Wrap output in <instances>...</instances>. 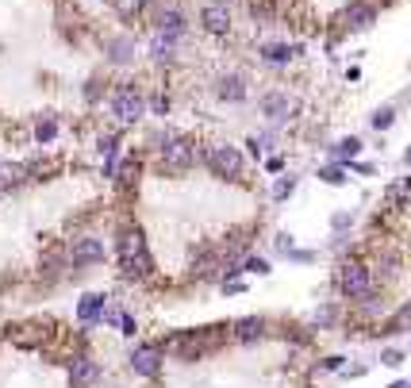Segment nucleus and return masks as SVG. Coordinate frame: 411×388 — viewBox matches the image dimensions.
I'll return each mask as SVG.
<instances>
[{
  "label": "nucleus",
  "instance_id": "nucleus-1",
  "mask_svg": "<svg viewBox=\"0 0 411 388\" xmlns=\"http://www.w3.org/2000/svg\"><path fill=\"white\" fill-rule=\"evenodd\" d=\"M119 265H123L127 277H147L154 269V262H150V254H147V239H142L138 227H127V231L119 234Z\"/></svg>",
  "mask_w": 411,
  "mask_h": 388
},
{
  "label": "nucleus",
  "instance_id": "nucleus-2",
  "mask_svg": "<svg viewBox=\"0 0 411 388\" xmlns=\"http://www.w3.org/2000/svg\"><path fill=\"white\" fill-rule=\"evenodd\" d=\"M208 169L216 177H223V181H242L246 177V162L242 154H238L235 146H227V143H216V146H208Z\"/></svg>",
  "mask_w": 411,
  "mask_h": 388
},
{
  "label": "nucleus",
  "instance_id": "nucleus-3",
  "mask_svg": "<svg viewBox=\"0 0 411 388\" xmlns=\"http://www.w3.org/2000/svg\"><path fill=\"white\" fill-rule=\"evenodd\" d=\"M369 284H373V273L365 269L362 262H346L342 269H338V289H342L350 300H362L365 292H369Z\"/></svg>",
  "mask_w": 411,
  "mask_h": 388
},
{
  "label": "nucleus",
  "instance_id": "nucleus-4",
  "mask_svg": "<svg viewBox=\"0 0 411 388\" xmlns=\"http://www.w3.org/2000/svg\"><path fill=\"white\" fill-rule=\"evenodd\" d=\"M142 112H147V100H142L138 88H119L112 97V116L119 123H135V119H142Z\"/></svg>",
  "mask_w": 411,
  "mask_h": 388
},
{
  "label": "nucleus",
  "instance_id": "nucleus-5",
  "mask_svg": "<svg viewBox=\"0 0 411 388\" xmlns=\"http://www.w3.org/2000/svg\"><path fill=\"white\" fill-rule=\"evenodd\" d=\"M377 23V4L373 0H350L342 8V27L346 31H365Z\"/></svg>",
  "mask_w": 411,
  "mask_h": 388
},
{
  "label": "nucleus",
  "instance_id": "nucleus-6",
  "mask_svg": "<svg viewBox=\"0 0 411 388\" xmlns=\"http://www.w3.org/2000/svg\"><path fill=\"white\" fill-rule=\"evenodd\" d=\"M192 158H196V150H192L188 138H169V143L162 146V165H166V169H188Z\"/></svg>",
  "mask_w": 411,
  "mask_h": 388
},
{
  "label": "nucleus",
  "instance_id": "nucleus-7",
  "mask_svg": "<svg viewBox=\"0 0 411 388\" xmlns=\"http://www.w3.org/2000/svg\"><path fill=\"white\" fill-rule=\"evenodd\" d=\"M200 23H204L208 35H227L231 31V12H227V4H204V12H200Z\"/></svg>",
  "mask_w": 411,
  "mask_h": 388
},
{
  "label": "nucleus",
  "instance_id": "nucleus-8",
  "mask_svg": "<svg viewBox=\"0 0 411 388\" xmlns=\"http://www.w3.org/2000/svg\"><path fill=\"white\" fill-rule=\"evenodd\" d=\"M92 262H104V243L100 239H77L73 243V265H92Z\"/></svg>",
  "mask_w": 411,
  "mask_h": 388
},
{
  "label": "nucleus",
  "instance_id": "nucleus-9",
  "mask_svg": "<svg viewBox=\"0 0 411 388\" xmlns=\"http://www.w3.org/2000/svg\"><path fill=\"white\" fill-rule=\"evenodd\" d=\"M158 365H162V350L158 346H138L135 358H131V369H135L138 377H154Z\"/></svg>",
  "mask_w": 411,
  "mask_h": 388
},
{
  "label": "nucleus",
  "instance_id": "nucleus-10",
  "mask_svg": "<svg viewBox=\"0 0 411 388\" xmlns=\"http://www.w3.org/2000/svg\"><path fill=\"white\" fill-rule=\"evenodd\" d=\"M216 97L227 100V104H238V100H246V81L238 77V73H227V77H219Z\"/></svg>",
  "mask_w": 411,
  "mask_h": 388
},
{
  "label": "nucleus",
  "instance_id": "nucleus-11",
  "mask_svg": "<svg viewBox=\"0 0 411 388\" xmlns=\"http://www.w3.org/2000/svg\"><path fill=\"white\" fill-rule=\"evenodd\" d=\"M97 377H100V369H97V361H92V358H77V361H73V373H69L73 388H88Z\"/></svg>",
  "mask_w": 411,
  "mask_h": 388
},
{
  "label": "nucleus",
  "instance_id": "nucleus-12",
  "mask_svg": "<svg viewBox=\"0 0 411 388\" xmlns=\"http://www.w3.org/2000/svg\"><path fill=\"white\" fill-rule=\"evenodd\" d=\"M173 50H177L173 35H162V31H158L154 39H150V58L154 62H173Z\"/></svg>",
  "mask_w": 411,
  "mask_h": 388
},
{
  "label": "nucleus",
  "instance_id": "nucleus-13",
  "mask_svg": "<svg viewBox=\"0 0 411 388\" xmlns=\"http://www.w3.org/2000/svg\"><path fill=\"white\" fill-rule=\"evenodd\" d=\"M262 335H265V319H258V315L235 323V339L238 342H254V339H262Z\"/></svg>",
  "mask_w": 411,
  "mask_h": 388
},
{
  "label": "nucleus",
  "instance_id": "nucleus-14",
  "mask_svg": "<svg viewBox=\"0 0 411 388\" xmlns=\"http://www.w3.org/2000/svg\"><path fill=\"white\" fill-rule=\"evenodd\" d=\"M296 47H288V43H265L262 47V58L269 62V66H284V62H292Z\"/></svg>",
  "mask_w": 411,
  "mask_h": 388
},
{
  "label": "nucleus",
  "instance_id": "nucleus-15",
  "mask_svg": "<svg viewBox=\"0 0 411 388\" xmlns=\"http://www.w3.org/2000/svg\"><path fill=\"white\" fill-rule=\"evenodd\" d=\"M262 112L269 119H288V112H292V104L281 97V93H265V100H262Z\"/></svg>",
  "mask_w": 411,
  "mask_h": 388
},
{
  "label": "nucleus",
  "instance_id": "nucleus-16",
  "mask_svg": "<svg viewBox=\"0 0 411 388\" xmlns=\"http://www.w3.org/2000/svg\"><path fill=\"white\" fill-rule=\"evenodd\" d=\"M158 31H162V35H173V39H181V35H185V16H181V12H162V16H158Z\"/></svg>",
  "mask_w": 411,
  "mask_h": 388
},
{
  "label": "nucleus",
  "instance_id": "nucleus-17",
  "mask_svg": "<svg viewBox=\"0 0 411 388\" xmlns=\"http://www.w3.org/2000/svg\"><path fill=\"white\" fill-rule=\"evenodd\" d=\"M100 315H104V296H85V300L77 304V319L81 323H97Z\"/></svg>",
  "mask_w": 411,
  "mask_h": 388
},
{
  "label": "nucleus",
  "instance_id": "nucleus-18",
  "mask_svg": "<svg viewBox=\"0 0 411 388\" xmlns=\"http://www.w3.org/2000/svg\"><path fill=\"white\" fill-rule=\"evenodd\" d=\"M108 58L116 62V66H127V62L135 58V43L131 39H112L108 43Z\"/></svg>",
  "mask_w": 411,
  "mask_h": 388
},
{
  "label": "nucleus",
  "instance_id": "nucleus-19",
  "mask_svg": "<svg viewBox=\"0 0 411 388\" xmlns=\"http://www.w3.org/2000/svg\"><path fill=\"white\" fill-rule=\"evenodd\" d=\"M392 119H396V108H392V104H384V108H377V112H373V127H377V131H388Z\"/></svg>",
  "mask_w": 411,
  "mask_h": 388
},
{
  "label": "nucleus",
  "instance_id": "nucleus-20",
  "mask_svg": "<svg viewBox=\"0 0 411 388\" xmlns=\"http://www.w3.org/2000/svg\"><path fill=\"white\" fill-rule=\"evenodd\" d=\"M142 4H147V0H112V8H116L119 16H123V20L138 16V12H142Z\"/></svg>",
  "mask_w": 411,
  "mask_h": 388
},
{
  "label": "nucleus",
  "instance_id": "nucleus-21",
  "mask_svg": "<svg viewBox=\"0 0 411 388\" xmlns=\"http://www.w3.org/2000/svg\"><path fill=\"white\" fill-rule=\"evenodd\" d=\"M388 330H411V304L396 308V315L388 319Z\"/></svg>",
  "mask_w": 411,
  "mask_h": 388
},
{
  "label": "nucleus",
  "instance_id": "nucleus-22",
  "mask_svg": "<svg viewBox=\"0 0 411 388\" xmlns=\"http://www.w3.org/2000/svg\"><path fill=\"white\" fill-rule=\"evenodd\" d=\"M319 177H323L327 184H346V173H342V165H323V169H319Z\"/></svg>",
  "mask_w": 411,
  "mask_h": 388
},
{
  "label": "nucleus",
  "instance_id": "nucleus-23",
  "mask_svg": "<svg viewBox=\"0 0 411 388\" xmlns=\"http://www.w3.org/2000/svg\"><path fill=\"white\" fill-rule=\"evenodd\" d=\"M54 135H58V127H54V119H47V123H39V127H35V138H39V143H50Z\"/></svg>",
  "mask_w": 411,
  "mask_h": 388
},
{
  "label": "nucleus",
  "instance_id": "nucleus-24",
  "mask_svg": "<svg viewBox=\"0 0 411 388\" xmlns=\"http://www.w3.org/2000/svg\"><path fill=\"white\" fill-rule=\"evenodd\" d=\"M358 150H362V143H358V138H342V143H338V154H342V158H353V154H358Z\"/></svg>",
  "mask_w": 411,
  "mask_h": 388
},
{
  "label": "nucleus",
  "instance_id": "nucleus-25",
  "mask_svg": "<svg viewBox=\"0 0 411 388\" xmlns=\"http://www.w3.org/2000/svg\"><path fill=\"white\" fill-rule=\"evenodd\" d=\"M338 319V308H331V304H327V308H319V315H315V323H319V327H327V323H334Z\"/></svg>",
  "mask_w": 411,
  "mask_h": 388
},
{
  "label": "nucleus",
  "instance_id": "nucleus-26",
  "mask_svg": "<svg viewBox=\"0 0 411 388\" xmlns=\"http://www.w3.org/2000/svg\"><path fill=\"white\" fill-rule=\"evenodd\" d=\"M292 177H284V181H277V189H273V200H284V196H288V193H292Z\"/></svg>",
  "mask_w": 411,
  "mask_h": 388
},
{
  "label": "nucleus",
  "instance_id": "nucleus-27",
  "mask_svg": "<svg viewBox=\"0 0 411 388\" xmlns=\"http://www.w3.org/2000/svg\"><path fill=\"white\" fill-rule=\"evenodd\" d=\"M381 361H384V365H400V361H403V354H400V350H384V354H381Z\"/></svg>",
  "mask_w": 411,
  "mask_h": 388
},
{
  "label": "nucleus",
  "instance_id": "nucleus-28",
  "mask_svg": "<svg viewBox=\"0 0 411 388\" xmlns=\"http://www.w3.org/2000/svg\"><path fill=\"white\" fill-rule=\"evenodd\" d=\"M246 269H250V273H269V265H265L262 258H250V262H246Z\"/></svg>",
  "mask_w": 411,
  "mask_h": 388
},
{
  "label": "nucleus",
  "instance_id": "nucleus-29",
  "mask_svg": "<svg viewBox=\"0 0 411 388\" xmlns=\"http://www.w3.org/2000/svg\"><path fill=\"white\" fill-rule=\"evenodd\" d=\"M119 323H123V335H135V319H131V315H123Z\"/></svg>",
  "mask_w": 411,
  "mask_h": 388
},
{
  "label": "nucleus",
  "instance_id": "nucleus-30",
  "mask_svg": "<svg viewBox=\"0 0 411 388\" xmlns=\"http://www.w3.org/2000/svg\"><path fill=\"white\" fill-rule=\"evenodd\" d=\"M388 388H411V385H408V380H396V385H388Z\"/></svg>",
  "mask_w": 411,
  "mask_h": 388
},
{
  "label": "nucleus",
  "instance_id": "nucleus-31",
  "mask_svg": "<svg viewBox=\"0 0 411 388\" xmlns=\"http://www.w3.org/2000/svg\"><path fill=\"white\" fill-rule=\"evenodd\" d=\"M408 165H411V150H408Z\"/></svg>",
  "mask_w": 411,
  "mask_h": 388
},
{
  "label": "nucleus",
  "instance_id": "nucleus-32",
  "mask_svg": "<svg viewBox=\"0 0 411 388\" xmlns=\"http://www.w3.org/2000/svg\"><path fill=\"white\" fill-rule=\"evenodd\" d=\"M216 4H227V0H216Z\"/></svg>",
  "mask_w": 411,
  "mask_h": 388
}]
</instances>
